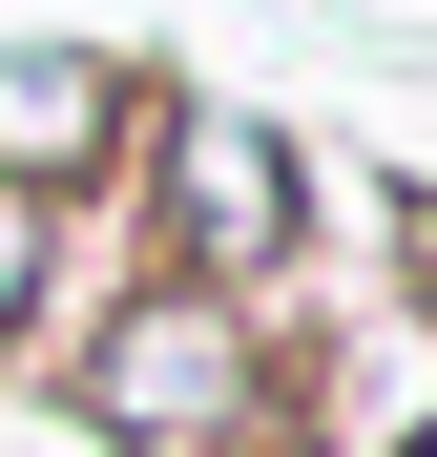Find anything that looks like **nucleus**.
<instances>
[{
    "instance_id": "nucleus-1",
    "label": "nucleus",
    "mask_w": 437,
    "mask_h": 457,
    "mask_svg": "<svg viewBox=\"0 0 437 457\" xmlns=\"http://www.w3.org/2000/svg\"><path fill=\"white\" fill-rule=\"evenodd\" d=\"M42 416L84 457H291V312L84 270V312L42 333Z\"/></svg>"
},
{
    "instance_id": "nucleus-6",
    "label": "nucleus",
    "mask_w": 437,
    "mask_h": 457,
    "mask_svg": "<svg viewBox=\"0 0 437 457\" xmlns=\"http://www.w3.org/2000/svg\"><path fill=\"white\" fill-rule=\"evenodd\" d=\"M375 250H396L375 291H396V312H416V353H437V187H396V208H375Z\"/></svg>"
},
{
    "instance_id": "nucleus-4",
    "label": "nucleus",
    "mask_w": 437,
    "mask_h": 457,
    "mask_svg": "<svg viewBox=\"0 0 437 457\" xmlns=\"http://www.w3.org/2000/svg\"><path fill=\"white\" fill-rule=\"evenodd\" d=\"M291 457H437V353L396 291H291Z\"/></svg>"
},
{
    "instance_id": "nucleus-3",
    "label": "nucleus",
    "mask_w": 437,
    "mask_h": 457,
    "mask_svg": "<svg viewBox=\"0 0 437 457\" xmlns=\"http://www.w3.org/2000/svg\"><path fill=\"white\" fill-rule=\"evenodd\" d=\"M146 84H167V62H125L84 21H0V187L105 228L125 208V145H146Z\"/></svg>"
},
{
    "instance_id": "nucleus-5",
    "label": "nucleus",
    "mask_w": 437,
    "mask_h": 457,
    "mask_svg": "<svg viewBox=\"0 0 437 457\" xmlns=\"http://www.w3.org/2000/svg\"><path fill=\"white\" fill-rule=\"evenodd\" d=\"M84 270H105L84 208H21V187H0V374H42V333L84 312Z\"/></svg>"
},
{
    "instance_id": "nucleus-2",
    "label": "nucleus",
    "mask_w": 437,
    "mask_h": 457,
    "mask_svg": "<svg viewBox=\"0 0 437 457\" xmlns=\"http://www.w3.org/2000/svg\"><path fill=\"white\" fill-rule=\"evenodd\" d=\"M125 270L167 291H230V312H291L333 250V145L291 104H230V84H146V145H125Z\"/></svg>"
}]
</instances>
